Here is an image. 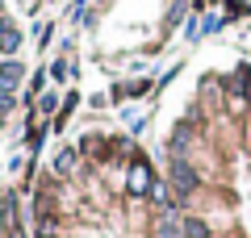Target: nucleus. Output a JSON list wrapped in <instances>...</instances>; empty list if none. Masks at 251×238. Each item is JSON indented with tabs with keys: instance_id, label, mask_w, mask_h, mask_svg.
I'll list each match as a JSON object with an SVG mask.
<instances>
[{
	"instance_id": "3",
	"label": "nucleus",
	"mask_w": 251,
	"mask_h": 238,
	"mask_svg": "<svg viewBox=\"0 0 251 238\" xmlns=\"http://www.w3.org/2000/svg\"><path fill=\"white\" fill-rule=\"evenodd\" d=\"M17 46H21V34L9 25V21H0V50H4V54H13Z\"/></svg>"
},
{
	"instance_id": "8",
	"label": "nucleus",
	"mask_w": 251,
	"mask_h": 238,
	"mask_svg": "<svg viewBox=\"0 0 251 238\" xmlns=\"http://www.w3.org/2000/svg\"><path fill=\"white\" fill-rule=\"evenodd\" d=\"M9 238H21V230H9Z\"/></svg>"
},
{
	"instance_id": "6",
	"label": "nucleus",
	"mask_w": 251,
	"mask_h": 238,
	"mask_svg": "<svg viewBox=\"0 0 251 238\" xmlns=\"http://www.w3.org/2000/svg\"><path fill=\"white\" fill-rule=\"evenodd\" d=\"M184 234L188 238H209V226L205 221H184Z\"/></svg>"
},
{
	"instance_id": "1",
	"label": "nucleus",
	"mask_w": 251,
	"mask_h": 238,
	"mask_svg": "<svg viewBox=\"0 0 251 238\" xmlns=\"http://www.w3.org/2000/svg\"><path fill=\"white\" fill-rule=\"evenodd\" d=\"M126 192L130 196H151L155 192V171L147 163H130V171H126Z\"/></svg>"
},
{
	"instance_id": "7",
	"label": "nucleus",
	"mask_w": 251,
	"mask_h": 238,
	"mask_svg": "<svg viewBox=\"0 0 251 238\" xmlns=\"http://www.w3.org/2000/svg\"><path fill=\"white\" fill-rule=\"evenodd\" d=\"M9 105H13V100H9V96H0V113H4V109H9Z\"/></svg>"
},
{
	"instance_id": "5",
	"label": "nucleus",
	"mask_w": 251,
	"mask_h": 238,
	"mask_svg": "<svg viewBox=\"0 0 251 238\" xmlns=\"http://www.w3.org/2000/svg\"><path fill=\"white\" fill-rule=\"evenodd\" d=\"M21 79V67L17 63H4V67H0V84H17Z\"/></svg>"
},
{
	"instance_id": "4",
	"label": "nucleus",
	"mask_w": 251,
	"mask_h": 238,
	"mask_svg": "<svg viewBox=\"0 0 251 238\" xmlns=\"http://www.w3.org/2000/svg\"><path fill=\"white\" fill-rule=\"evenodd\" d=\"M72 163H75V155H72L67 146H63L59 155H54V171H59V176H63V171H72Z\"/></svg>"
},
{
	"instance_id": "2",
	"label": "nucleus",
	"mask_w": 251,
	"mask_h": 238,
	"mask_svg": "<svg viewBox=\"0 0 251 238\" xmlns=\"http://www.w3.org/2000/svg\"><path fill=\"white\" fill-rule=\"evenodd\" d=\"M172 184H176V192H197V171L188 167L184 159H176L172 163Z\"/></svg>"
}]
</instances>
